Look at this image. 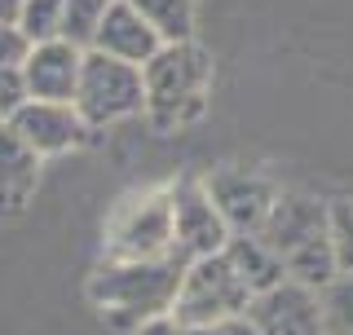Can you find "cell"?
<instances>
[{"instance_id": "12", "label": "cell", "mask_w": 353, "mask_h": 335, "mask_svg": "<svg viewBox=\"0 0 353 335\" xmlns=\"http://www.w3.org/2000/svg\"><path fill=\"white\" fill-rule=\"evenodd\" d=\"M93 49L106 53V58L128 62V66H146L163 44H159V36H154L146 22H141V14L128 5V0H115V5H106L102 22H97Z\"/></svg>"}, {"instance_id": "21", "label": "cell", "mask_w": 353, "mask_h": 335, "mask_svg": "<svg viewBox=\"0 0 353 335\" xmlns=\"http://www.w3.org/2000/svg\"><path fill=\"white\" fill-rule=\"evenodd\" d=\"M27 53H31V44L18 27H0V71H18L27 62Z\"/></svg>"}, {"instance_id": "20", "label": "cell", "mask_w": 353, "mask_h": 335, "mask_svg": "<svg viewBox=\"0 0 353 335\" xmlns=\"http://www.w3.org/2000/svg\"><path fill=\"white\" fill-rule=\"evenodd\" d=\"M27 102L31 97H27V84H22V66L18 71H0V124H9Z\"/></svg>"}, {"instance_id": "10", "label": "cell", "mask_w": 353, "mask_h": 335, "mask_svg": "<svg viewBox=\"0 0 353 335\" xmlns=\"http://www.w3.org/2000/svg\"><path fill=\"white\" fill-rule=\"evenodd\" d=\"M80 66H84V49H75V44H66V40L31 44L27 62H22V84H27V97H31V102L75 106Z\"/></svg>"}, {"instance_id": "13", "label": "cell", "mask_w": 353, "mask_h": 335, "mask_svg": "<svg viewBox=\"0 0 353 335\" xmlns=\"http://www.w3.org/2000/svg\"><path fill=\"white\" fill-rule=\"evenodd\" d=\"M36 176H40V154L22 146V137L9 124H0V221L18 216L27 207Z\"/></svg>"}, {"instance_id": "14", "label": "cell", "mask_w": 353, "mask_h": 335, "mask_svg": "<svg viewBox=\"0 0 353 335\" xmlns=\"http://www.w3.org/2000/svg\"><path fill=\"white\" fill-rule=\"evenodd\" d=\"M225 261L234 265V274L248 283L252 296L261 292H274L279 283H287V270L283 261L270 252V243L261 238V234H234V238L225 243Z\"/></svg>"}, {"instance_id": "25", "label": "cell", "mask_w": 353, "mask_h": 335, "mask_svg": "<svg viewBox=\"0 0 353 335\" xmlns=\"http://www.w3.org/2000/svg\"><path fill=\"white\" fill-rule=\"evenodd\" d=\"M102 5H115V0H102Z\"/></svg>"}, {"instance_id": "19", "label": "cell", "mask_w": 353, "mask_h": 335, "mask_svg": "<svg viewBox=\"0 0 353 335\" xmlns=\"http://www.w3.org/2000/svg\"><path fill=\"white\" fill-rule=\"evenodd\" d=\"M327 225H331V247H336L340 274H353V194H340L327 203Z\"/></svg>"}, {"instance_id": "24", "label": "cell", "mask_w": 353, "mask_h": 335, "mask_svg": "<svg viewBox=\"0 0 353 335\" xmlns=\"http://www.w3.org/2000/svg\"><path fill=\"white\" fill-rule=\"evenodd\" d=\"M137 335H185L181 327H176V322L172 318H163V322H150V327H141Z\"/></svg>"}, {"instance_id": "1", "label": "cell", "mask_w": 353, "mask_h": 335, "mask_svg": "<svg viewBox=\"0 0 353 335\" xmlns=\"http://www.w3.org/2000/svg\"><path fill=\"white\" fill-rule=\"evenodd\" d=\"M185 256H159V261H102L88 278V300L102 309L115 331L137 335L150 322L172 318L176 292L185 278Z\"/></svg>"}, {"instance_id": "3", "label": "cell", "mask_w": 353, "mask_h": 335, "mask_svg": "<svg viewBox=\"0 0 353 335\" xmlns=\"http://www.w3.org/2000/svg\"><path fill=\"white\" fill-rule=\"evenodd\" d=\"M146 84V119L159 132H176L194 124L208 110V88H212V53L203 44H163L154 58L141 66Z\"/></svg>"}, {"instance_id": "23", "label": "cell", "mask_w": 353, "mask_h": 335, "mask_svg": "<svg viewBox=\"0 0 353 335\" xmlns=\"http://www.w3.org/2000/svg\"><path fill=\"white\" fill-rule=\"evenodd\" d=\"M22 14V0H0V27H18Z\"/></svg>"}, {"instance_id": "5", "label": "cell", "mask_w": 353, "mask_h": 335, "mask_svg": "<svg viewBox=\"0 0 353 335\" xmlns=\"http://www.w3.org/2000/svg\"><path fill=\"white\" fill-rule=\"evenodd\" d=\"M172 190H137L106 221V261H159L172 256Z\"/></svg>"}, {"instance_id": "11", "label": "cell", "mask_w": 353, "mask_h": 335, "mask_svg": "<svg viewBox=\"0 0 353 335\" xmlns=\"http://www.w3.org/2000/svg\"><path fill=\"white\" fill-rule=\"evenodd\" d=\"M248 322L256 335H323V309L318 292L296 283H279L274 292H261L248 309Z\"/></svg>"}, {"instance_id": "15", "label": "cell", "mask_w": 353, "mask_h": 335, "mask_svg": "<svg viewBox=\"0 0 353 335\" xmlns=\"http://www.w3.org/2000/svg\"><path fill=\"white\" fill-rule=\"evenodd\" d=\"M128 5L159 36V44L194 40V0H128Z\"/></svg>"}, {"instance_id": "17", "label": "cell", "mask_w": 353, "mask_h": 335, "mask_svg": "<svg viewBox=\"0 0 353 335\" xmlns=\"http://www.w3.org/2000/svg\"><path fill=\"white\" fill-rule=\"evenodd\" d=\"M323 309V335H353V274H340L318 292Z\"/></svg>"}, {"instance_id": "18", "label": "cell", "mask_w": 353, "mask_h": 335, "mask_svg": "<svg viewBox=\"0 0 353 335\" xmlns=\"http://www.w3.org/2000/svg\"><path fill=\"white\" fill-rule=\"evenodd\" d=\"M106 5L102 0H66V18H62V40L75 49H93L97 22H102Z\"/></svg>"}, {"instance_id": "4", "label": "cell", "mask_w": 353, "mask_h": 335, "mask_svg": "<svg viewBox=\"0 0 353 335\" xmlns=\"http://www.w3.org/2000/svg\"><path fill=\"white\" fill-rule=\"evenodd\" d=\"M252 296L248 283L234 274V265L221 256H203V261H190L185 265V278H181V292H176V305H172V322L181 331H194V327H212V322H225V318H243L252 309Z\"/></svg>"}, {"instance_id": "6", "label": "cell", "mask_w": 353, "mask_h": 335, "mask_svg": "<svg viewBox=\"0 0 353 335\" xmlns=\"http://www.w3.org/2000/svg\"><path fill=\"white\" fill-rule=\"evenodd\" d=\"M75 110L84 115L88 128L119 124V119H128V115H146L141 66H128L119 58L97 53V49H84L80 88H75Z\"/></svg>"}, {"instance_id": "2", "label": "cell", "mask_w": 353, "mask_h": 335, "mask_svg": "<svg viewBox=\"0 0 353 335\" xmlns=\"http://www.w3.org/2000/svg\"><path fill=\"white\" fill-rule=\"evenodd\" d=\"M261 238L270 243V252L283 261L287 283L309 287V292H323L327 283L340 278L323 199L301 194V190H283V194L274 199L265 225H261Z\"/></svg>"}, {"instance_id": "7", "label": "cell", "mask_w": 353, "mask_h": 335, "mask_svg": "<svg viewBox=\"0 0 353 335\" xmlns=\"http://www.w3.org/2000/svg\"><path fill=\"white\" fill-rule=\"evenodd\" d=\"M172 190V247L185 261H203V256H221L230 243V225L221 221L212 194L203 181H176Z\"/></svg>"}, {"instance_id": "9", "label": "cell", "mask_w": 353, "mask_h": 335, "mask_svg": "<svg viewBox=\"0 0 353 335\" xmlns=\"http://www.w3.org/2000/svg\"><path fill=\"white\" fill-rule=\"evenodd\" d=\"M9 128L22 137V146L31 154H66V150H80L88 141V128L84 115L75 106H62V102H27L9 119Z\"/></svg>"}, {"instance_id": "8", "label": "cell", "mask_w": 353, "mask_h": 335, "mask_svg": "<svg viewBox=\"0 0 353 335\" xmlns=\"http://www.w3.org/2000/svg\"><path fill=\"white\" fill-rule=\"evenodd\" d=\"M203 190L212 194L221 221L230 225V238L234 234H261L274 199H279V190L265 181L261 172H252V168H216L203 181Z\"/></svg>"}, {"instance_id": "22", "label": "cell", "mask_w": 353, "mask_h": 335, "mask_svg": "<svg viewBox=\"0 0 353 335\" xmlns=\"http://www.w3.org/2000/svg\"><path fill=\"white\" fill-rule=\"evenodd\" d=\"M185 335H256V327L248 322V314L243 318H225V322H212V327H194Z\"/></svg>"}, {"instance_id": "16", "label": "cell", "mask_w": 353, "mask_h": 335, "mask_svg": "<svg viewBox=\"0 0 353 335\" xmlns=\"http://www.w3.org/2000/svg\"><path fill=\"white\" fill-rule=\"evenodd\" d=\"M62 18H66V0H22L18 31L27 36V44H49L62 40Z\"/></svg>"}]
</instances>
